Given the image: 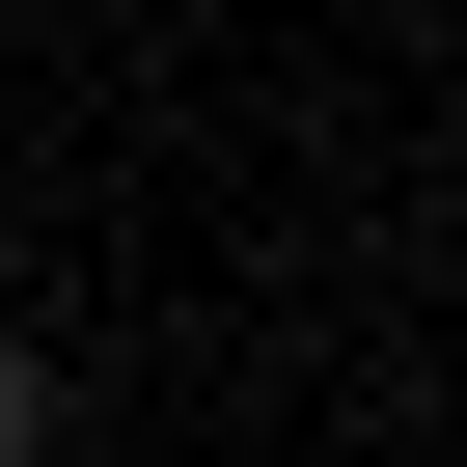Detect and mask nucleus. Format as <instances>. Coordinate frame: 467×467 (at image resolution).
Listing matches in <instances>:
<instances>
[{
	"mask_svg": "<svg viewBox=\"0 0 467 467\" xmlns=\"http://www.w3.org/2000/svg\"><path fill=\"white\" fill-rule=\"evenodd\" d=\"M28 440H56V358H28V330H0V467H28Z\"/></svg>",
	"mask_w": 467,
	"mask_h": 467,
	"instance_id": "1",
	"label": "nucleus"
}]
</instances>
